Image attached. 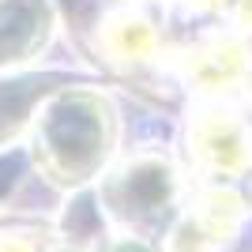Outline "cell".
Here are the masks:
<instances>
[{"mask_svg":"<svg viewBox=\"0 0 252 252\" xmlns=\"http://www.w3.org/2000/svg\"><path fill=\"white\" fill-rule=\"evenodd\" d=\"M189 151L207 173L237 177L252 162V132L237 113L222 105H203L189 121Z\"/></svg>","mask_w":252,"mask_h":252,"instance_id":"cell-1","label":"cell"},{"mask_svg":"<svg viewBox=\"0 0 252 252\" xmlns=\"http://www.w3.org/2000/svg\"><path fill=\"white\" fill-rule=\"evenodd\" d=\"M252 53L249 42L237 34H215L200 42L192 53H185V79H189L200 94H230L249 79Z\"/></svg>","mask_w":252,"mask_h":252,"instance_id":"cell-2","label":"cell"},{"mask_svg":"<svg viewBox=\"0 0 252 252\" xmlns=\"http://www.w3.org/2000/svg\"><path fill=\"white\" fill-rule=\"evenodd\" d=\"M237 222H241V196L233 189L211 185L196 196L185 222L173 230L169 252H215L237 230Z\"/></svg>","mask_w":252,"mask_h":252,"instance_id":"cell-3","label":"cell"},{"mask_svg":"<svg viewBox=\"0 0 252 252\" xmlns=\"http://www.w3.org/2000/svg\"><path fill=\"white\" fill-rule=\"evenodd\" d=\"M102 49L121 64H147L158 53V31L155 23L136 15V11H121L102 27Z\"/></svg>","mask_w":252,"mask_h":252,"instance_id":"cell-4","label":"cell"},{"mask_svg":"<svg viewBox=\"0 0 252 252\" xmlns=\"http://www.w3.org/2000/svg\"><path fill=\"white\" fill-rule=\"evenodd\" d=\"M222 8L230 11V19L245 31H252V0H222Z\"/></svg>","mask_w":252,"mask_h":252,"instance_id":"cell-5","label":"cell"},{"mask_svg":"<svg viewBox=\"0 0 252 252\" xmlns=\"http://www.w3.org/2000/svg\"><path fill=\"white\" fill-rule=\"evenodd\" d=\"M0 252H34V245L31 241H23V237H0Z\"/></svg>","mask_w":252,"mask_h":252,"instance_id":"cell-6","label":"cell"},{"mask_svg":"<svg viewBox=\"0 0 252 252\" xmlns=\"http://www.w3.org/2000/svg\"><path fill=\"white\" fill-rule=\"evenodd\" d=\"M113 252H155V249H147L143 241H121V245H117Z\"/></svg>","mask_w":252,"mask_h":252,"instance_id":"cell-7","label":"cell"},{"mask_svg":"<svg viewBox=\"0 0 252 252\" xmlns=\"http://www.w3.org/2000/svg\"><path fill=\"white\" fill-rule=\"evenodd\" d=\"M189 8H200V11H211V8H222V0H185Z\"/></svg>","mask_w":252,"mask_h":252,"instance_id":"cell-8","label":"cell"},{"mask_svg":"<svg viewBox=\"0 0 252 252\" xmlns=\"http://www.w3.org/2000/svg\"><path fill=\"white\" fill-rule=\"evenodd\" d=\"M57 252H75V249H57Z\"/></svg>","mask_w":252,"mask_h":252,"instance_id":"cell-9","label":"cell"}]
</instances>
